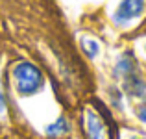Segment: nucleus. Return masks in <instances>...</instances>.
Here are the masks:
<instances>
[{
  "instance_id": "1",
  "label": "nucleus",
  "mask_w": 146,
  "mask_h": 139,
  "mask_svg": "<svg viewBox=\"0 0 146 139\" xmlns=\"http://www.w3.org/2000/svg\"><path fill=\"white\" fill-rule=\"evenodd\" d=\"M13 82H15V89L21 96H32L43 89L44 76L39 71V67H35L33 63L19 61L13 67Z\"/></svg>"
},
{
  "instance_id": "2",
  "label": "nucleus",
  "mask_w": 146,
  "mask_h": 139,
  "mask_svg": "<svg viewBox=\"0 0 146 139\" xmlns=\"http://www.w3.org/2000/svg\"><path fill=\"white\" fill-rule=\"evenodd\" d=\"M146 11V0H120L117 11L113 15V21L118 26H126L129 22L137 21Z\"/></svg>"
},
{
  "instance_id": "3",
  "label": "nucleus",
  "mask_w": 146,
  "mask_h": 139,
  "mask_svg": "<svg viewBox=\"0 0 146 139\" xmlns=\"http://www.w3.org/2000/svg\"><path fill=\"white\" fill-rule=\"evenodd\" d=\"M85 128H87V136L91 139H106V126H104L102 119L91 110L87 111L85 117Z\"/></svg>"
},
{
  "instance_id": "4",
  "label": "nucleus",
  "mask_w": 146,
  "mask_h": 139,
  "mask_svg": "<svg viewBox=\"0 0 146 139\" xmlns=\"http://www.w3.org/2000/svg\"><path fill=\"white\" fill-rule=\"evenodd\" d=\"M124 80V91L128 93L129 96H135V98H141V96H144L146 93V82L143 78H141L139 72H133V74L126 76Z\"/></svg>"
},
{
  "instance_id": "5",
  "label": "nucleus",
  "mask_w": 146,
  "mask_h": 139,
  "mask_svg": "<svg viewBox=\"0 0 146 139\" xmlns=\"http://www.w3.org/2000/svg\"><path fill=\"white\" fill-rule=\"evenodd\" d=\"M68 132V122L65 121V117H59L56 122H52V124L46 128V134L50 137H57V136H63V134Z\"/></svg>"
},
{
  "instance_id": "6",
  "label": "nucleus",
  "mask_w": 146,
  "mask_h": 139,
  "mask_svg": "<svg viewBox=\"0 0 146 139\" xmlns=\"http://www.w3.org/2000/svg\"><path fill=\"white\" fill-rule=\"evenodd\" d=\"M82 46H83V50H85V54L89 57H96V54L100 52V45L96 41H93V39H83Z\"/></svg>"
},
{
  "instance_id": "7",
  "label": "nucleus",
  "mask_w": 146,
  "mask_h": 139,
  "mask_svg": "<svg viewBox=\"0 0 146 139\" xmlns=\"http://www.w3.org/2000/svg\"><path fill=\"white\" fill-rule=\"evenodd\" d=\"M137 117H139L141 122H144V124H146V102H143L139 108H137Z\"/></svg>"
},
{
  "instance_id": "8",
  "label": "nucleus",
  "mask_w": 146,
  "mask_h": 139,
  "mask_svg": "<svg viewBox=\"0 0 146 139\" xmlns=\"http://www.w3.org/2000/svg\"><path fill=\"white\" fill-rule=\"evenodd\" d=\"M6 110V102H4V95H2V89H0V111Z\"/></svg>"
},
{
  "instance_id": "9",
  "label": "nucleus",
  "mask_w": 146,
  "mask_h": 139,
  "mask_svg": "<svg viewBox=\"0 0 146 139\" xmlns=\"http://www.w3.org/2000/svg\"><path fill=\"white\" fill-rule=\"evenodd\" d=\"M144 48H146V46H144Z\"/></svg>"
}]
</instances>
